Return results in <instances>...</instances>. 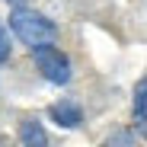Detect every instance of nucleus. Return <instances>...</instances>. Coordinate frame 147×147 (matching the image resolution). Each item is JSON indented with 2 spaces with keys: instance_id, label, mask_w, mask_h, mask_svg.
Wrapping results in <instances>:
<instances>
[{
  "instance_id": "3",
  "label": "nucleus",
  "mask_w": 147,
  "mask_h": 147,
  "mask_svg": "<svg viewBox=\"0 0 147 147\" xmlns=\"http://www.w3.org/2000/svg\"><path fill=\"white\" fill-rule=\"evenodd\" d=\"M48 118H51L55 125H61V128H77L80 121H83V112H80L77 102L61 99V102H55V106H48Z\"/></svg>"
},
{
  "instance_id": "1",
  "label": "nucleus",
  "mask_w": 147,
  "mask_h": 147,
  "mask_svg": "<svg viewBox=\"0 0 147 147\" xmlns=\"http://www.w3.org/2000/svg\"><path fill=\"white\" fill-rule=\"evenodd\" d=\"M10 29H13V35H16L22 45H29L32 51L42 48V45H55V38H58L55 22L45 19V16L35 13V10H26V7H16V10L10 13Z\"/></svg>"
},
{
  "instance_id": "2",
  "label": "nucleus",
  "mask_w": 147,
  "mask_h": 147,
  "mask_svg": "<svg viewBox=\"0 0 147 147\" xmlns=\"http://www.w3.org/2000/svg\"><path fill=\"white\" fill-rule=\"evenodd\" d=\"M32 58H35L42 77H45L48 83L64 86V83L70 80V61H67V55L61 51V48H55V45H42V48H35V51H32Z\"/></svg>"
},
{
  "instance_id": "4",
  "label": "nucleus",
  "mask_w": 147,
  "mask_h": 147,
  "mask_svg": "<svg viewBox=\"0 0 147 147\" xmlns=\"http://www.w3.org/2000/svg\"><path fill=\"white\" fill-rule=\"evenodd\" d=\"M131 115H134V128L147 134V74L134 86V102H131Z\"/></svg>"
},
{
  "instance_id": "8",
  "label": "nucleus",
  "mask_w": 147,
  "mask_h": 147,
  "mask_svg": "<svg viewBox=\"0 0 147 147\" xmlns=\"http://www.w3.org/2000/svg\"><path fill=\"white\" fill-rule=\"evenodd\" d=\"M7 3H22V0H7Z\"/></svg>"
},
{
  "instance_id": "6",
  "label": "nucleus",
  "mask_w": 147,
  "mask_h": 147,
  "mask_svg": "<svg viewBox=\"0 0 147 147\" xmlns=\"http://www.w3.org/2000/svg\"><path fill=\"white\" fill-rule=\"evenodd\" d=\"M106 147H134L131 131H115L112 138H106Z\"/></svg>"
},
{
  "instance_id": "7",
  "label": "nucleus",
  "mask_w": 147,
  "mask_h": 147,
  "mask_svg": "<svg viewBox=\"0 0 147 147\" xmlns=\"http://www.w3.org/2000/svg\"><path fill=\"white\" fill-rule=\"evenodd\" d=\"M10 58V35L3 32V26H0V64H3Z\"/></svg>"
},
{
  "instance_id": "5",
  "label": "nucleus",
  "mask_w": 147,
  "mask_h": 147,
  "mask_svg": "<svg viewBox=\"0 0 147 147\" xmlns=\"http://www.w3.org/2000/svg\"><path fill=\"white\" fill-rule=\"evenodd\" d=\"M19 141H22V147H48V134L42 128V121L26 118L19 125Z\"/></svg>"
}]
</instances>
